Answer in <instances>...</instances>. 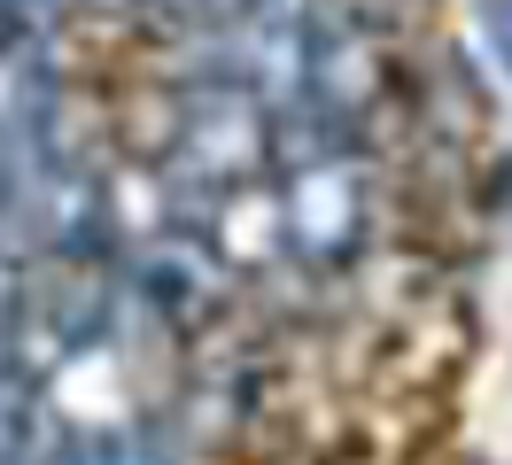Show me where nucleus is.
Here are the masks:
<instances>
[{"label":"nucleus","instance_id":"obj_1","mask_svg":"<svg viewBox=\"0 0 512 465\" xmlns=\"http://www.w3.org/2000/svg\"><path fill=\"white\" fill-rule=\"evenodd\" d=\"M481 8V31H489V55L505 62V78H512V0H474Z\"/></svg>","mask_w":512,"mask_h":465}]
</instances>
